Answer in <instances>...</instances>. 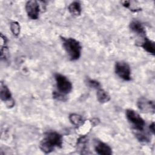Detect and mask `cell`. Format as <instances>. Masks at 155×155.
Segmentation results:
<instances>
[{"mask_svg":"<svg viewBox=\"0 0 155 155\" xmlns=\"http://www.w3.org/2000/svg\"><path fill=\"white\" fill-rule=\"evenodd\" d=\"M63 139L61 134L56 131H48L45 133L44 138L39 144L40 149L45 154L52 152L55 148H61Z\"/></svg>","mask_w":155,"mask_h":155,"instance_id":"obj_1","label":"cell"},{"mask_svg":"<svg viewBox=\"0 0 155 155\" xmlns=\"http://www.w3.org/2000/svg\"><path fill=\"white\" fill-rule=\"evenodd\" d=\"M63 47L71 61L78 60L81 54L82 47L80 42L74 38L61 36Z\"/></svg>","mask_w":155,"mask_h":155,"instance_id":"obj_2","label":"cell"},{"mask_svg":"<svg viewBox=\"0 0 155 155\" xmlns=\"http://www.w3.org/2000/svg\"><path fill=\"white\" fill-rule=\"evenodd\" d=\"M125 114L127 120L134 129L139 131H143L145 125V121L136 111L131 109H128L126 110Z\"/></svg>","mask_w":155,"mask_h":155,"instance_id":"obj_3","label":"cell"},{"mask_svg":"<svg viewBox=\"0 0 155 155\" xmlns=\"http://www.w3.org/2000/svg\"><path fill=\"white\" fill-rule=\"evenodd\" d=\"M57 91L66 95L71 92L72 90V84L68 79L65 76L56 73L54 75Z\"/></svg>","mask_w":155,"mask_h":155,"instance_id":"obj_4","label":"cell"},{"mask_svg":"<svg viewBox=\"0 0 155 155\" xmlns=\"http://www.w3.org/2000/svg\"><path fill=\"white\" fill-rule=\"evenodd\" d=\"M115 73L124 81H130L131 79V69L129 65L125 62H117L115 64Z\"/></svg>","mask_w":155,"mask_h":155,"instance_id":"obj_5","label":"cell"},{"mask_svg":"<svg viewBox=\"0 0 155 155\" xmlns=\"http://www.w3.org/2000/svg\"><path fill=\"white\" fill-rule=\"evenodd\" d=\"M25 10L28 16L31 19H37L40 12L39 4L36 1H28L25 4Z\"/></svg>","mask_w":155,"mask_h":155,"instance_id":"obj_6","label":"cell"},{"mask_svg":"<svg viewBox=\"0 0 155 155\" xmlns=\"http://www.w3.org/2000/svg\"><path fill=\"white\" fill-rule=\"evenodd\" d=\"M0 88V96L1 100L4 103H5V105L8 107H13L15 105V101L8 87L2 82H1Z\"/></svg>","mask_w":155,"mask_h":155,"instance_id":"obj_7","label":"cell"},{"mask_svg":"<svg viewBox=\"0 0 155 155\" xmlns=\"http://www.w3.org/2000/svg\"><path fill=\"white\" fill-rule=\"evenodd\" d=\"M137 107L140 110L144 113H154V103L145 97L139 98L137 101Z\"/></svg>","mask_w":155,"mask_h":155,"instance_id":"obj_8","label":"cell"},{"mask_svg":"<svg viewBox=\"0 0 155 155\" xmlns=\"http://www.w3.org/2000/svg\"><path fill=\"white\" fill-rule=\"evenodd\" d=\"M94 150L100 155H110L112 154L111 147L102 141H97L96 142L94 145Z\"/></svg>","mask_w":155,"mask_h":155,"instance_id":"obj_9","label":"cell"},{"mask_svg":"<svg viewBox=\"0 0 155 155\" xmlns=\"http://www.w3.org/2000/svg\"><path fill=\"white\" fill-rule=\"evenodd\" d=\"M130 29L136 34L146 37V31L142 24L137 20H134L130 24Z\"/></svg>","mask_w":155,"mask_h":155,"instance_id":"obj_10","label":"cell"},{"mask_svg":"<svg viewBox=\"0 0 155 155\" xmlns=\"http://www.w3.org/2000/svg\"><path fill=\"white\" fill-rule=\"evenodd\" d=\"M141 47L148 53L154 54L155 53V45L154 42L147 38L145 37L143 42L142 43Z\"/></svg>","mask_w":155,"mask_h":155,"instance_id":"obj_11","label":"cell"},{"mask_svg":"<svg viewBox=\"0 0 155 155\" xmlns=\"http://www.w3.org/2000/svg\"><path fill=\"white\" fill-rule=\"evenodd\" d=\"M68 11L70 13L75 16H79L81 13V4L78 1H74L71 2L68 7Z\"/></svg>","mask_w":155,"mask_h":155,"instance_id":"obj_12","label":"cell"},{"mask_svg":"<svg viewBox=\"0 0 155 155\" xmlns=\"http://www.w3.org/2000/svg\"><path fill=\"white\" fill-rule=\"evenodd\" d=\"M69 119L71 123L76 127L82 126L84 123V119L82 116L75 113L71 114L69 116Z\"/></svg>","mask_w":155,"mask_h":155,"instance_id":"obj_13","label":"cell"},{"mask_svg":"<svg viewBox=\"0 0 155 155\" xmlns=\"http://www.w3.org/2000/svg\"><path fill=\"white\" fill-rule=\"evenodd\" d=\"M97 98L99 102L105 103L110 101V97L109 94L103 89L99 88L97 91Z\"/></svg>","mask_w":155,"mask_h":155,"instance_id":"obj_14","label":"cell"},{"mask_svg":"<svg viewBox=\"0 0 155 155\" xmlns=\"http://www.w3.org/2000/svg\"><path fill=\"white\" fill-rule=\"evenodd\" d=\"M85 83L90 88H95V89H99L101 88V84L97 81L94 79H91L90 78L87 79Z\"/></svg>","mask_w":155,"mask_h":155,"instance_id":"obj_15","label":"cell"},{"mask_svg":"<svg viewBox=\"0 0 155 155\" xmlns=\"http://www.w3.org/2000/svg\"><path fill=\"white\" fill-rule=\"evenodd\" d=\"M11 31L14 36H18L20 33V25L17 22H13L10 25Z\"/></svg>","mask_w":155,"mask_h":155,"instance_id":"obj_16","label":"cell"},{"mask_svg":"<svg viewBox=\"0 0 155 155\" xmlns=\"http://www.w3.org/2000/svg\"><path fill=\"white\" fill-rule=\"evenodd\" d=\"M53 98L58 100V101H64L66 100V96L65 94H63L61 93H59L57 91H54L53 93Z\"/></svg>","mask_w":155,"mask_h":155,"instance_id":"obj_17","label":"cell"},{"mask_svg":"<svg viewBox=\"0 0 155 155\" xmlns=\"http://www.w3.org/2000/svg\"><path fill=\"white\" fill-rule=\"evenodd\" d=\"M136 136L138 139L139 140L141 141V142H148L150 140L148 137L147 136V135H145L144 134H141V133H138L136 134Z\"/></svg>","mask_w":155,"mask_h":155,"instance_id":"obj_18","label":"cell"},{"mask_svg":"<svg viewBox=\"0 0 155 155\" xmlns=\"http://www.w3.org/2000/svg\"><path fill=\"white\" fill-rule=\"evenodd\" d=\"M122 5L126 8H128L130 6V2L128 1H124L122 2Z\"/></svg>","mask_w":155,"mask_h":155,"instance_id":"obj_19","label":"cell"},{"mask_svg":"<svg viewBox=\"0 0 155 155\" xmlns=\"http://www.w3.org/2000/svg\"><path fill=\"white\" fill-rule=\"evenodd\" d=\"M150 129L151 131L153 133V134H154V122H152V124L150 125Z\"/></svg>","mask_w":155,"mask_h":155,"instance_id":"obj_20","label":"cell"}]
</instances>
